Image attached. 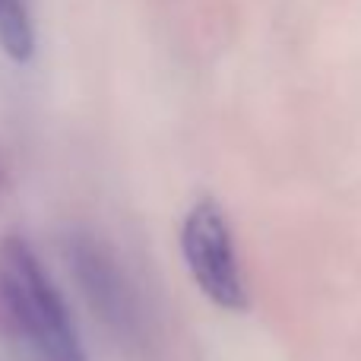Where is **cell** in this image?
Returning <instances> with one entry per match:
<instances>
[{"label": "cell", "mask_w": 361, "mask_h": 361, "mask_svg": "<svg viewBox=\"0 0 361 361\" xmlns=\"http://www.w3.org/2000/svg\"><path fill=\"white\" fill-rule=\"evenodd\" d=\"M0 295L42 361H86L61 295L19 238L0 247Z\"/></svg>", "instance_id": "6da1fadb"}, {"label": "cell", "mask_w": 361, "mask_h": 361, "mask_svg": "<svg viewBox=\"0 0 361 361\" xmlns=\"http://www.w3.org/2000/svg\"><path fill=\"white\" fill-rule=\"evenodd\" d=\"M180 250L197 279L200 292L219 305L222 311H244L247 307V288H244L241 269L235 260L231 235L219 203L200 200L184 219L180 228Z\"/></svg>", "instance_id": "7a4b0ae2"}, {"label": "cell", "mask_w": 361, "mask_h": 361, "mask_svg": "<svg viewBox=\"0 0 361 361\" xmlns=\"http://www.w3.org/2000/svg\"><path fill=\"white\" fill-rule=\"evenodd\" d=\"M76 273H80L92 305L102 311V317L118 333L130 336L137 330L133 295L127 288L124 276L118 273V267L105 257V250L95 247V244H80V250H76Z\"/></svg>", "instance_id": "3957f363"}, {"label": "cell", "mask_w": 361, "mask_h": 361, "mask_svg": "<svg viewBox=\"0 0 361 361\" xmlns=\"http://www.w3.org/2000/svg\"><path fill=\"white\" fill-rule=\"evenodd\" d=\"M0 48L16 63L35 54V25L29 0H0Z\"/></svg>", "instance_id": "277c9868"}]
</instances>
